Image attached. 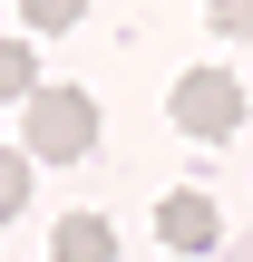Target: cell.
Returning a JSON list of instances; mask_svg holds the SVG:
<instances>
[{"label": "cell", "instance_id": "obj_6", "mask_svg": "<svg viewBox=\"0 0 253 262\" xmlns=\"http://www.w3.org/2000/svg\"><path fill=\"white\" fill-rule=\"evenodd\" d=\"M20 204H29V156H20V146H0V224H10Z\"/></svg>", "mask_w": 253, "mask_h": 262}, {"label": "cell", "instance_id": "obj_5", "mask_svg": "<svg viewBox=\"0 0 253 262\" xmlns=\"http://www.w3.org/2000/svg\"><path fill=\"white\" fill-rule=\"evenodd\" d=\"M39 88V58H29V39H0V97H29Z\"/></svg>", "mask_w": 253, "mask_h": 262}, {"label": "cell", "instance_id": "obj_8", "mask_svg": "<svg viewBox=\"0 0 253 262\" xmlns=\"http://www.w3.org/2000/svg\"><path fill=\"white\" fill-rule=\"evenodd\" d=\"M205 19H215L224 39H253V0H205Z\"/></svg>", "mask_w": 253, "mask_h": 262}, {"label": "cell", "instance_id": "obj_2", "mask_svg": "<svg viewBox=\"0 0 253 262\" xmlns=\"http://www.w3.org/2000/svg\"><path fill=\"white\" fill-rule=\"evenodd\" d=\"M176 126L205 136V146H224V136L244 126V78H234V68H185V78H176Z\"/></svg>", "mask_w": 253, "mask_h": 262}, {"label": "cell", "instance_id": "obj_4", "mask_svg": "<svg viewBox=\"0 0 253 262\" xmlns=\"http://www.w3.org/2000/svg\"><path fill=\"white\" fill-rule=\"evenodd\" d=\"M49 262H117V224L107 214H68L59 243H49Z\"/></svg>", "mask_w": 253, "mask_h": 262}, {"label": "cell", "instance_id": "obj_3", "mask_svg": "<svg viewBox=\"0 0 253 262\" xmlns=\"http://www.w3.org/2000/svg\"><path fill=\"white\" fill-rule=\"evenodd\" d=\"M215 233H224V224H215V194L176 185V194L156 204V243H166V253H215Z\"/></svg>", "mask_w": 253, "mask_h": 262}, {"label": "cell", "instance_id": "obj_1", "mask_svg": "<svg viewBox=\"0 0 253 262\" xmlns=\"http://www.w3.org/2000/svg\"><path fill=\"white\" fill-rule=\"evenodd\" d=\"M88 146H98V97H88V88H29V97H20V156L78 165Z\"/></svg>", "mask_w": 253, "mask_h": 262}, {"label": "cell", "instance_id": "obj_7", "mask_svg": "<svg viewBox=\"0 0 253 262\" xmlns=\"http://www.w3.org/2000/svg\"><path fill=\"white\" fill-rule=\"evenodd\" d=\"M78 10H88V0H20V19H29V29H68Z\"/></svg>", "mask_w": 253, "mask_h": 262}]
</instances>
